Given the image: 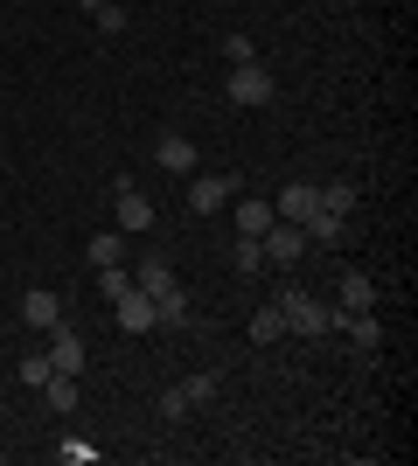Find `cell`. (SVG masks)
Returning <instances> with one entry per match:
<instances>
[{
  "mask_svg": "<svg viewBox=\"0 0 418 466\" xmlns=\"http://www.w3.org/2000/svg\"><path fill=\"white\" fill-rule=\"evenodd\" d=\"M77 7H84V15H98V7H105V0H77Z\"/></svg>",
  "mask_w": 418,
  "mask_h": 466,
  "instance_id": "83f0119b",
  "label": "cell"
},
{
  "mask_svg": "<svg viewBox=\"0 0 418 466\" xmlns=\"http://www.w3.org/2000/svg\"><path fill=\"white\" fill-rule=\"evenodd\" d=\"M21 390H42V383H49V376H56V362H49V349H36V355H21Z\"/></svg>",
  "mask_w": 418,
  "mask_h": 466,
  "instance_id": "d6986e66",
  "label": "cell"
},
{
  "mask_svg": "<svg viewBox=\"0 0 418 466\" xmlns=\"http://www.w3.org/2000/svg\"><path fill=\"white\" fill-rule=\"evenodd\" d=\"M321 209L349 216V209H356V181H328V188H321Z\"/></svg>",
  "mask_w": 418,
  "mask_h": 466,
  "instance_id": "7402d4cb",
  "label": "cell"
},
{
  "mask_svg": "<svg viewBox=\"0 0 418 466\" xmlns=\"http://www.w3.org/2000/svg\"><path fill=\"white\" fill-rule=\"evenodd\" d=\"M112 320H119L126 334H154V328H160V307H154L139 286H126L119 299H112Z\"/></svg>",
  "mask_w": 418,
  "mask_h": 466,
  "instance_id": "277c9868",
  "label": "cell"
},
{
  "mask_svg": "<svg viewBox=\"0 0 418 466\" xmlns=\"http://www.w3.org/2000/svg\"><path fill=\"white\" fill-rule=\"evenodd\" d=\"M49 362H56L63 376H84V341H77V328H70V320H56V328H49Z\"/></svg>",
  "mask_w": 418,
  "mask_h": 466,
  "instance_id": "9c48e42d",
  "label": "cell"
},
{
  "mask_svg": "<svg viewBox=\"0 0 418 466\" xmlns=\"http://www.w3.org/2000/svg\"><path fill=\"white\" fill-rule=\"evenodd\" d=\"M189 410H196V404H189V390H168V397H160V418H168V425H181V418H189Z\"/></svg>",
  "mask_w": 418,
  "mask_h": 466,
  "instance_id": "d4e9b609",
  "label": "cell"
},
{
  "mask_svg": "<svg viewBox=\"0 0 418 466\" xmlns=\"http://www.w3.org/2000/svg\"><path fill=\"white\" fill-rule=\"evenodd\" d=\"M259 251H265V265H279V272H293L300 258H307V230H300V223H272V230L259 237Z\"/></svg>",
  "mask_w": 418,
  "mask_h": 466,
  "instance_id": "3957f363",
  "label": "cell"
},
{
  "mask_svg": "<svg viewBox=\"0 0 418 466\" xmlns=\"http://www.w3.org/2000/svg\"><path fill=\"white\" fill-rule=\"evenodd\" d=\"M154 160L168 167V175H196V139H189V133H160L154 139Z\"/></svg>",
  "mask_w": 418,
  "mask_h": 466,
  "instance_id": "30bf717a",
  "label": "cell"
},
{
  "mask_svg": "<svg viewBox=\"0 0 418 466\" xmlns=\"http://www.w3.org/2000/svg\"><path fill=\"white\" fill-rule=\"evenodd\" d=\"M230 195H238V181H230V175H196V181H189V209H196V216H217Z\"/></svg>",
  "mask_w": 418,
  "mask_h": 466,
  "instance_id": "8992f818",
  "label": "cell"
},
{
  "mask_svg": "<svg viewBox=\"0 0 418 466\" xmlns=\"http://www.w3.org/2000/svg\"><path fill=\"white\" fill-rule=\"evenodd\" d=\"M126 286H133V272H126V265H98V292H105V299H119Z\"/></svg>",
  "mask_w": 418,
  "mask_h": 466,
  "instance_id": "603a6c76",
  "label": "cell"
},
{
  "mask_svg": "<svg viewBox=\"0 0 418 466\" xmlns=\"http://www.w3.org/2000/svg\"><path fill=\"white\" fill-rule=\"evenodd\" d=\"M77 397H84V390H77V376H49V383H42V404H49V410H63V418H70V410H77Z\"/></svg>",
  "mask_w": 418,
  "mask_h": 466,
  "instance_id": "2e32d148",
  "label": "cell"
},
{
  "mask_svg": "<svg viewBox=\"0 0 418 466\" xmlns=\"http://www.w3.org/2000/svg\"><path fill=\"white\" fill-rule=\"evenodd\" d=\"M181 390H189V404H209V397H217V370H202V376H181Z\"/></svg>",
  "mask_w": 418,
  "mask_h": 466,
  "instance_id": "cb8c5ba5",
  "label": "cell"
},
{
  "mask_svg": "<svg viewBox=\"0 0 418 466\" xmlns=\"http://www.w3.org/2000/svg\"><path fill=\"white\" fill-rule=\"evenodd\" d=\"M133 286L147 292L154 307H160V299H181V286H175V265H168V258H147V265L133 272Z\"/></svg>",
  "mask_w": 418,
  "mask_h": 466,
  "instance_id": "ba28073f",
  "label": "cell"
},
{
  "mask_svg": "<svg viewBox=\"0 0 418 466\" xmlns=\"http://www.w3.org/2000/svg\"><path fill=\"white\" fill-rule=\"evenodd\" d=\"M251 341H259V349L286 341V313H279V299H272V307H259V313H251Z\"/></svg>",
  "mask_w": 418,
  "mask_h": 466,
  "instance_id": "e0dca14e",
  "label": "cell"
},
{
  "mask_svg": "<svg viewBox=\"0 0 418 466\" xmlns=\"http://www.w3.org/2000/svg\"><path fill=\"white\" fill-rule=\"evenodd\" d=\"M56 460H63V466H91V460H98V446L70 431V439H56Z\"/></svg>",
  "mask_w": 418,
  "mask_h": 466,
  "instance_id": "44dd1931",
  "label": "cell"
},
{
  "mask_svg": "<svg viewBox=\"0 0 418 466\" xmlns=\"http://www.w3.org/2000/svg\"><path fill=\"white\" fill-rule=\"evenodd\" d=\"M112 216H119V230L133 237V230H147V223H154V202H147L133 181H119V195H112Z\"/></svg>",
  "mask_w": 418,
  "mask_h": 466,
  "instance_id": "52a82bcc",
  "label": "cell"
},
{
  "mask_svg": "<svg viewBox=\"0 0 418 466\" xmlns=\"http://www.w3.org/2000/svg\"><path fill=\"white\" fill-rule=\"evenodd\" d=\"M279 313H286V334H335L342 313L335 307H321V299H307V292H279Z\"/></svg>",
  "mask_w": 418,
  "mask_h": 466,
  "instance_id": "7a4b0ae2",
  "label": "cell"
},
{
  "mask_svg": "<svg viewBox=\"0 0 418 466\" xmlns=\"http://www.w3.org/2000/svg\"><path fill=\"white\" fill-rule=\"evenodd\" d=\"M272 70L265 63H230V77H223V97L238 105V112H259V105H272Z\"/></svg>",
  "mask_w": 418,
  "mask_h": 466,
  "instance_id": "6da1fadb",
  "label": "cell"
},
{
  "mask_svg": "<svg viewBox=\"0 0 418 466\" xmlns=\"http://www.w3.org/2000/svg\"><path fill=\"white\" fill-rule=\"evenodd\" d=\"M377 307V286L362 272H342V299H335V313H370Z\"/></svg>",
  "mask_w": 418,
  "mask_h": 466,
  "instance_id": "5bb4252c",
  "label": "cell"
},
{
  "mask_svg": "<svg viewBox=\"0 0 418 466\" xmlns=\"http://www.w3.org/2000/svg\"><path fill=\"white\" fill-rule=\"evenodd\" d=\"M335 328L349 334V341H356L362 355H377V349H383V320H377V307H370V313H342Z\"/></svg>",
  "mask_w": 418,
  "mask_h": 466,
  "instance_id": "7c38bea8",
  "label": "cell"
},
{
  "mask_svg": "<svg viewBox=\"0 0 418 466\" xmlns=\"http://www.w3.org/2000/svg\"><path fill=\"white\" fill-rule=\"evenodd\" d=\"M56 320H63V299H56V292H49V286H36V292H28V299H21V328L49 334V328H56Z\"/></svg>",
  "mask_w": 418,
  "mask_h": 466,
  "instance_id": "8fae6325",
  "label": "cell"
},
{
  "mask_svg": "<svg viewBox=\"0 0 418 466\" xmlns=\"http://www.w3.org/2000/svg\"><path fill=\"white\" fill-rule=\"evenodd\" d=\"M230 265H238L244 279H251V272H265V251H259V237H238V244H230Z\"/></svg>",
  "mask_w": 418,
  "mask_h": 466,
  "instance_id": "ffe728a7",
  "label": "cell"
},
{
  "mask_svg": "<svg viewBox=\"0 0 418 466\" xmlns=\"http://www.w3.org/2000/svg\"><path fill=\"white\" fill-rule=\"evenodd\" d=\"M272 223H279V216H272L265 195H244V202H238V237H265Z\"/></svg>",
  "mask_w": 418,
  "mask_h": 466,
  "instance_id": "4fadbf2b",
  "label": "cell"
},
{
  "mask_svg": "<svg viewBox=\"0 0 418 466\" xmlns=\"http://www.w3.org/2000/svg\"><path fill=\"white\" fill-rule=\"evenodd\" d=\"M314 209H321V188H314V181H286V188H279V202H272L279 223H307Z\"/></svg>",
  "mask_w": 418,
  "mask_h": 466,
  "instance_id": "5b68a950",
  "label": "cell"
},
{
  "mask_svg": "<svg viewBox=\"0 0 418 466\" xmlns=\"http://www.w3.org/2000/svg\"><path fill=\"white\" fill-rule=\"evenodd\" d=\"M223 56H230V63H259V49H251V35H230V42H223Z\"/></svg>",
  "mask_w": 418,
  "mask_h": 466,
  "instance_id": "4316f807",
  "label": "cell"
},
{
  "mask_svg": "<svg viewBox=\"0 0 418 466\" xmlns=\"http://www.w3.org/2000/svg\"><path fill=\"white\" fill-rule=\"evenodd\" d=\"M98 28H105V35H126V7H119V0H105V7H98Z\"/></svg>",
  "mask_w": 418,
  "mask_h": 466,
  "instance_id": "484cf974",
  "label": "cell"
},
{
  "mask_svg": "<svg viewBox=\"0 0 418 466\" xmlns=\"http://www.w3.org/2000/svg\"><path fill=\"white\" fill-rule=\"evenodd\" d=\"M300 230H307V244H335V237L349 230V216H335V209H314L307 223H300Z\"/></svg>",
  "mask_w": 418,
  "mask_h": 466,
  "instance_id": "ac0fdd59",
  "label": "cell"
},
{
  "mask_svg": "<svg viewBox=\"0 0 418 466\" xmlns=\"http://www.w3.org/2000/svg\"><path fill=\"white\" fill-rule=\"evenodd\" d=\"M84 258H91V272H98V265H126V230H98L84 244Z\"/></svg>",
  "mask_w": 418,
  "mask_h": 466,
  "instance_id": "9a60e30c",
  "label": "cell"
}]
</instances>
